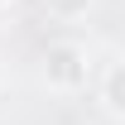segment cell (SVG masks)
Wrapping results in <instances>:
<instances>
[{
    "mask_svg": "<svg viewBox=\"0 0 125 125\" xmlns=\"http://www.w3.org/2000/svg\"><path fill=\"white\" fill-rule=\"evenodd\" d=\"M101 101H106L111 115H120V120H125V62L106 67V77H101Z\"/></svg>",
    "mask_w": 125,
    "mask_h": 125,
    "instance_id": "obj_2",
    "label": "cell"
},
{
    "mask_svg": "<svg viewBox=\"0 0 125 125\" xmlns=\"http://www.w3.org/2000/svg\"><path fill=\"white\" fill-rule=\"evenodd\" d=\"M48 5V15H58V19H77L92 10V0H43Z\"/></svg>",
    "mask_w": 125,
    "mask_h": 125,
    "instance_id": "obj_3",
    "label": "cell"
},
{
    "mask_svg": "<svg viewBox=\"0 0 125 125\" xmlns=\"http://www.w3.org/2000/svg\"><path fill=\"white\" fill-rule=\"evenodd\" d=\"M0 5H5V0H0Z\"/></svg>",
    "mask_w": 125,
    "mask_h": 125,
    "instance_id": "obj_4",
    "label": "cell"
},
{
    "mask_svg": "<svg viewBox=\"0 0 125 125\" xmlns=\"http://www.w3.org/2000/svg\"><path fill=\"white\" fill-rule=\"evenodd\" d=\"M43 77L58 92H77L87 82V48L82 43H48L43 53Z\"/></svg>",
    "mask_w": 125,
    "mask_h": 125,
    "instance_id": "obj_1",
    "label": "cell"
}]
</instances>
